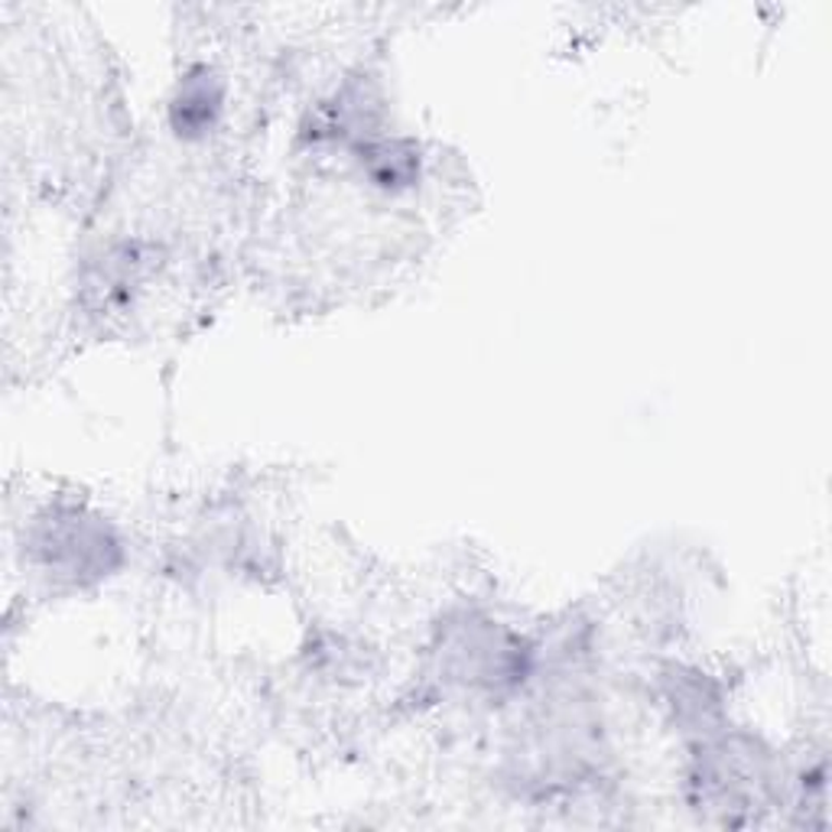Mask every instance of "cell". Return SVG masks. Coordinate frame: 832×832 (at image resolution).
Here are the masks:
<instances>
[{
  "instance_id": "1",
  "label": "cell",
  "mask_w": 832,
  "mask_h": 832,
  "mask_svg": "<svg viewBox=\"0 0 832 832\" xmlns=\"http://www.w3.org/2000/svg\"><path fill=\"white\" fill-rule=\"evenodd\" d=\"M206 78L208 72H203V78L189 82V88L183 91V98H180V105H176V111L183 114V118H180V127H183V124H186V127H206L208 121H211V111L218 108V95H211Z\"/></svg>"
}]
</instances>
